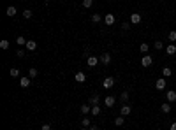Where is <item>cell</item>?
I'll list each match as a JSON object with an SVG mask.
<instances>
[{"label":"cell","instance_id":"1","mask_svg":"<svg viewBox=\"0 0 176 130\" xmlns=\"http://www.w3.org/2000/svg\"><path fill=\"white\" fill-rule=\"evenodd\" d=\"M99 62H100V58H97V56H92V55L86 58V65H88V67H95Z\"/></svg>","mask_w":176,"mask_h":130},{"label":"cell","instance_id":"14","mask_svg":"<svg viewBox=\"0 0 176 130\" xmlns=\"http://www.w3.org/2000/svg\"><path fill=\"white\" fill-rule=\"evenodd\" d=\"M16 13H18V9L16 7H13V5H9L7 9H5V14L11 18V16H16Z\"/></svg>","mask_w":176,"mask_h":130},{"label":"cell","instance_id":"5","mask_svg":"<svg viewBox=\"0 0 176 130\" xmlns=\"http://www.w3.org/2000/svg\"><path fill=\"white\" fill-rule=\"evenodd\" d=\"M130 23H132V25L141 23V14H139V13H132V14H130Z\"/></svg>","mask_w":176,"mask_h":130},{"label":"cell","instance_id":"6","mask_svg":"<svg viewBox=\"0 0 176 130\" xmlns=\"http://www.w3.org/2000/svg\"><path fill=\"white\" fill-rule=\"evenodd\" d=\"M104 23H106V25H109V26H111V25H115V14H111V13H109V14H106V16H104Z\"/></svg>","mask_w":176,"mask_h":130},{"label":"cell","instance_id":"37","mask_svg":"<svg viewBox=\"0 0 176 130\" xmlns=\"http://www.w3.org/2000/svg\"><path fill=\"white\" fill-rule=\"evenodd\" d=\"M169 130H176V121H173V123H171V127H169Z\"/></svg>","mask_w":176,"mask_h":130},{"label":"cell","instance_id":"38","mask_svg":"<svg viewBox=\"0 0 176 130\" xmlns=\"http://www.w3.org/2000/svg\"><path fill=\"white\" fill-rule=\"evenodd\" d=\"M88 130H99V128H97V125H90V127H88Z\"/></svg>","mask_w":176,"mask_h":130},{"label":"cell","instance_id":"12","mask_svg":"<svg viewBox=\"0 0 176 130\" xmlns=\"http://www.w3.org/2000/svg\"><path fill=\"white\" fill-rule=\"evenodd\" d=\"M115 102H116V98H115V97H111V95L104 98V104H106L108 107H113V106H115Z\"/></svg>","mask_w":176,"mask_h":130},{"label":"cell","instance_id":"10","mask_svg":"<svg viewBox=\"0 0 176 130\" xmlns=\"http://www.w3.org/2000/svg\"><path fill=\"white\" fill-rule=\"evenodd\" d=\"M100 62L104 63V65H108V63L111 62V55H109V53H102V55H100Z\"/></svg>","mask_w":176,"mask_h":130},{"label":"cell","instance_id":"41","mask_svg":"<svg viewBox=\"0 0 176 130\" xmlns=\"http://www.w3.org/2000/svg\"><path fill=\"white\" fill-rule=\"evenodd\" d=\"M44 2H49V0H44Z\"/></svg>","mask_w":176,"mask_h":130},{"label":"cell","instance_id":"30","mask_svg":"<svg viewBox=\"0 0 176 130\" xmlns=\"http://www.w3.org/2000/svg\"><path fill=\"white\" fill-rule=\"evenodd\" d=\"M100 19H102V16H100V14H97V13H95L94 16H92V21H94V23H99Z\"/></svg>","mask_w":176,"mask_h":130},{"label":"cell","instance_id":"33","mask_svg":"<svg viewBox=\"0 0 176 130\" xmlns=\"http://www.w3.org/2000/svg\"><path fill=\"white\" fill-rule=\"evenodd\" d=\"M153 46H155V49H162V48H164V44H162L160 41H155V44H153Z\"/></svg>","mask_w":176,"mask_h":130},{"label":"cell","instance_id":"34","mask_svg":"<svg viewBox=\"0 0 176 130\" xmlns=\"http://www.w3.org/2000/svg\"><path fill=\"white\" fill-rule=\"evenodd\" d=\"M16 55H18V58H23V56H25V49H19V51H16Z\"/></svg>","mask_w":176,"mask_h":130},{"label":"cell","instance_id":"8","mask_svg":"<svg viewBox=\"0 0 176 130\" xmlns=\"http://www.w3.org/2000/svg\"><path fill=\"white\" fill-rule=\"evenodd\" d=\"M165 98H167V102H174L176 100V92L174 90H169V92L165 93Z\"/></svg>","mask_w":176,"mask_h":130},{"label":"cell","instance_id":"32","mask_svg":"<svg viewBox=\"0 0 176 130\" xmlns=\"http://www.w3.org/2000/svg\"><path fill=\"white\" fill-rule=\"evenodd\" d=\"M18 76H19V71H18L16 67H13L11 69V77H18Z\"/></svg>","mask_w":176,"mask_h":130},{"label":"cell","instance_id":"23","mask_svg":"<svg viewBox=\"0 0 176 130\" xmlns=\"http://www.w3.org/2000/svg\"><path fill=\"white\" fill-rule=\"evenodd\" d=\"M32 16H34V13L30 11V9H25V11H23V18H25V19H30Z\"/></svg>","mask_w":176,"mask_h":130},{"label":"cell","instance_id":"18","mask_svg":"<svg viewBox=\"0 0 176 130\" xmlns=\"http://www.w3.org/2000/svg\"><path fill=\"white\" fill-rule=\"evenodd\" d=\"M123 123H125V116H122V114H120V116L115 119V125H116V127H122Z\"/></svg>","mask_w":176,"mask_h":130},{"label":"cell","instance_id":"39","mask_svg":"<svg viewBox=\"0 0 176 130\" xmlns=\"http://www.w3.org/2000/svg\"><path fill=\"white\" fill-rule=\"evenodd\" d=\"M81 130H88V128H85V127H83V128H81Z\"/></svg>","mask_w":176,"mask_h":130},{"label":"cell","instance_id":"29","mask_svg":"<svg viewBox=\"0 0 176 130\" xmlns=\"http://www.w3.org/2000/svg\"><path fill=\"white\" fill-rule=\"evenodd\" d=\"M167 39H169V41H171V42H176V32H174V30H173V32H169V35H167Z\"/></svg>","mask_w":176,"mask_h":130},{"label":"cell","instance_id":"31","mask_svg":"<svg viewBox=\"0 0 176 130\" xmlns=\"http://www.w3.org/2000/svg\"><path fill=\"white\" fill-rule=\"evenodd\" d=\"M120 98H122V102H127V100H129V92H123V93L120 95Z\"/></svg>","mask_w":176,"mask_h":130},{"label":"cell","instance_id":"36","mask_svg":"<svg viewBox=\"0 0 176 130\" xmlns=\"http://www.w3.org/2000/svg\"><path fill=\"white\" fill-rule=\"evenodd\" d=\"M43 130H51V125H48V123H46V125H43Z\"/></svg>","mask_w":176,"mask_h":130},{"label":"cell","instance_id":"3","mask_svg":"<svg viewBox=\"0 0 176 130\" xmlns=\"http://www.w3.org/2000/svg\"><path fill=\"white\" fill-rule=\"evenodd\" d=\"M130 113H132V107H130V106H127V104H123V106L120 107V114H122V116H129Z\"/></svg>","mask_w":176,"mask_h":130},{"label":"cell","instance_id":"25","mask_svg":"<svg viewBox=\"0 0 176 130\" xmlns=\"http://www.w3.org/2000/svg\"><path fill=\"white\" fill-rule=\"evenodd\" d=\"M94 116H97V114H100V107L99 106H92V111H90Z\"/></svg>","mask_w":176,"mask_h":130},{"label":"cell","instance_id":"16","mask_svg":"<svg viewBox=\"0 0 176 130\" xmlns=\"http://www.w3.org/2000/svg\"><path fill=\"white\" fill-rule=\"evenodd\" d=\"M160 111H162V113H165V114H167V113L171 111V104H169V102H164V104L160 106Z\"/></svg>","mask_w":176,"mask_h":130},{"label":"cell","instance_id":"17","mask_svg":"<svg viewBox=\"0 0 176 130\" xmlns=\"http://www.w3.org/2000/svg\"><path fill=\"white\" fill-rule=\"evenodd\" d=\"M99 100H100V98H99V95L95 93V95H92L90 97V106H99Z\"/></svg>","mask_w":176,"mask_h":130},{"label":"cell","instance_id":"19","mask_svg":"<svg viewBox=\"0 0 176 130\" xmlns=\"http://www.w3.org/2000/svg\"><path fill=\"white\" fill-rule=\"evenodd\" d=\"M16 42H18L19 46H27V42H28V41H27L23 35H19V37H16Z\"/></svg>","mask_w":176,"mask_h":130},{"label":"cell","instance_id":"13","mask_svg":"<svg viewBox=\"0 0 176 130\" xmlns=\"http://www.w3.org/2000/svg\"><path fill=\"white\" fill-rule=\"evenodd\" d=\"M30 79H32V77H21V79H19V86H21V88H28L30 86Z\"/></svg>","mask_w":176,"mask_h":130},{"label":"cell","instance_id":"11","mask_svg":"<svg viewBox=\"0 0 176 130\" xmlns=\"http://www.w3.org/2000/svg\"><path fill=\"white\" fill-rule=\"evenodd\" d=\"M74 79H76L78 83H85V81H86V76H85V72H76Z\"/></svg>","mask_w":176,"mask_h":130},{"label":"cell","instance_id":"4","mask_svg":"<svg viewBox=\"0 0 176 130\" xmlns=\"http://www.w3.org/2000/svg\"><path fill=\"white\" fill-rule=\"evenodd\" d=\"M151 62H153V58H151L150 55H144V56H143V60H141V65H143V67H150V65H151Z\"/></svg>","mask_w":176,"mask_h":130},{"label":"cell","instance_id":"15","mask_svg":"<svg viewBox=\"0 0 176 130\" xmlns=\"http://www.w3.org/2000/svg\"><path fill=\"white\" fill-rule=\"evenodd\" d=\"M25 48L28 49V51H35V48H37V42H35V41H28Z\"/></svg>","mask_w":176,"mask_h":130},{"label":"cell","instance_id":"7","mask_svg":"<svg viewBox=\"0 0 176 130\" xmlns=\"http://www.w3.org/2000/svg\"><path fill=\"white\" fill-rule=\"evenodd\" d=\"M165 55H169V56L176 55V46H174V44H169V46H165Z\"/></svg>","mask_w":176,"mask_h":130},{"label":"cell","instance_id":"24","mask_svg":"<svg viewBox=\"0 0 176 130\" xmlns=\"http://www.w3.org/2000/svg\"><path fill=\"white\" fill-rule=\"evenodd\" d=\"M148 49H150V46H148L146 42H143V44L139 46V51H141V53H148Z\"/></svg>","mask_w":176,"mask_h":130},{"label":"cell","instance_id":"40","mask_svg":"<svg viewBox=\"0 0 176 130\" xmlns=\"http://www.w3.org/2000/svg\"><path fill=\"white\" fill-rule=\"evenodd\" d=\"M19 2H25V0H19Z\"/></svg>","mask_w":176,"mask_h":130},{"label":"cell","instance_id":"9","mask_svg":"<svg viewBox=\"0 0 176 130\" xmlns=\"http://www.w3.org/2000/svg\"><path fill=\"white\" fill-rule=\"evenodd\" d=\"M155 88H157V90H165V77L157 79V83H155Z\"/></svg>","mask_w":176,"mask_h":130},{"label":"cell","instance_id":"27","mask_svg":"<svg viewBox=\"0 0 176 130\" xmlns=\"http://www.w3.org/2000/svg\"><path fill=\"white\" fill-rule=\"evenodd\" d=\"M9 46H11V44H9V41H5V39L0 41V49H9Z\"/></svg>","mask_w":176,"mask_h":130},{"label":"cell","instance_id":"28","mask_svg":"<svg viewBox=\"0 0 176 130\" xmlns=\"http://www.w3.org/2000/svg\"><path fill=\"white\" fill-rule=\"evenodd\" d=\"M37 74H39V71H37V69H30V72H28V77H37Z\"/></svg>","mask_w":176,"mask_h":130},{"label":"cell","instance_id":"26","mask_svg":"<svg viewBox=\"0 0 176 130\" xmlns=\"http://www.w3.org/2000/svg\"><path fill=\"white\" fill-rule=\"evenodd\" d=\"M92 5H94V0H83V7L85 9H90Z\"/></svg>","mask_w":176,"mask_h":130},{"label":"cell","instance_id":"20","mask_svg":"<svg viewBox=\"0 0 176 130\" xmlns=\"http://www.w3.org/2000/svg\"><path fill=\"white\" fill-rule=\"evenodd\" d=\"M171 74H173V71H171L169 67H164V69H162V76H164V77H171Z\"/></svg>","mask_w":176,"mask_h":130},{"label":"cell","instance_id":"35","mask_svg":"<svg viewBox=\"0 0 176 130\" xmlns=\"http://www.w3.org/2000/svg\"><path fill=\"white\" fill-rule=\"evenodd\" d=\"M130 25H132V23H122V28H123V30H129Z\"/></svg>","mask_w":176,"mask_h":130},{"label":"cell","instance_id":"2","mask_svg":"<svg viewBox=\"0 0 176 130\" xmlns=\"http://www.w3.org/2000/svg\"><path fill=\"white\" fill-rule=\"evenodd\" d=\"M102 86H104L106 90L113 88V86H115V77H106L104 81H102Z\"/></svg>","mask_w":176,"mask_h":130},{"label":"cell","instance_id":"21","mask_svg":"<svg viewBox=\"0 0 176 130\" xmlns=\"http://www.w3.org/2000/svg\"><path fill=\"white\" fill-rule=\"evenodd\" d=\"M90 111H92V106H90V104H85V106H81V113H83V114H88Z\"/></svg>","mask_w":176,"mask_h":130},{"label":"cell","instance_id":"22","mask_svg":"<svg viewBox=\"0 0 176 130\" xmlns=\"http://www.w3.org/2000/svg\"><path fill=\"white\" fill-rule=\"evenodd\" d=\"M81 125L85 127V128H88V127L92 125V119H90V118H83V119H81Z\"/></svg>","mask_w":176,"mask_h":130}]
</instances>
